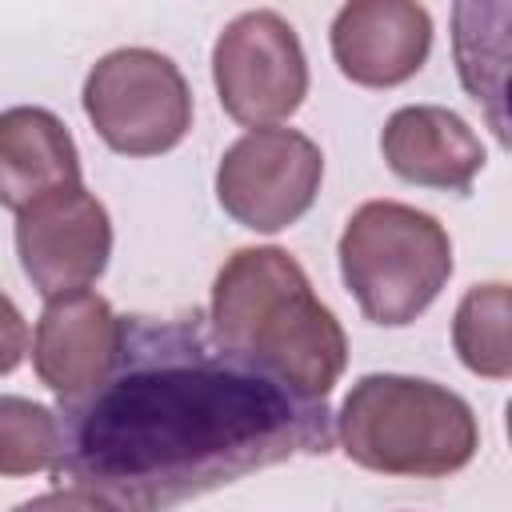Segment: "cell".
Here are the masks:
<instances>
[{
    "mask_svg": "<svg viewBox=\"0 0 512 512\" xmlns=\"http://www.w3.org/2000/svg\"><path fill=\"white\" fill-rule=\"evenodd\" d=\"M56 476L120 512H168L248 472L332 448V412L228 348L212 320L124 316L112 372L56 408Z\"/></svg>",
    "mask_w": 512,
    "mask_h": 512,
    "instance_id": "6da1fadb",
    "label": "cell"
},
{
    "mask_svg": "<svg viewBox=\"0 0 512 512\" xmlns=\"http://www.w3.org/2000/svg\"><path fill=\"white\" fill-rule=\"evenodd\" d=\"M216 336L240 356L324 400L348 364L340 320L316 300L304 268L284 248H236L212 284Z\"/></svg>",
    "mask_w": 512,
    "mask_h": 512,
    "instance_id": "7a4b0ae2",
    "label": "cell"
},
{
    "mask_svg": "<svg viewBox=\"0 0 512 512\" xmlns=\"http://www.w3.org/2000/svg\"><path fill=\"white\" fill-rule=\"evenodd\" d=\"M336 428L348 460L384 476H448L460 472L480 444L464 396L392 372L360 376L340 404Z\"/></svg>",
    "mask_w": 512,
    "mask_h": 512,
    "instance_id": "3957f363",
    "label": "cell"
},
{
    "mask_svg": "<svg viewBox=\"0 0 512 512\" xmlns=\"http://www.w3.org/2000/svg\"><path fill=\"white\" fill-rule=\"evenodd\" d=\"M340 276L372 324H412L452 276V240L436 216L396 200L360 204L340 236Z\"/></svg>",
    "mask_w": 512,
    "mask_h": 512,
    "instance_id": "277c9868",
    "label": "cell"
},
{
    "mask_svg": "<svg viewBox=\"0 0 512 512\" xmlns=\"http://www.w3.org/2000/svg\"><path fill=\"white\" fill-rule=\"evenodd\" d=\"M84 112L120 156H160L192 128V92L180 68L152 48H116L84 80Z\"/></svg>",
    "mask_w": 512,
    "mask_h": 512,
    "instance_id": "5b68a950",
    "label": "cell"
},
{
    "mask_svg": "<svg viewBox=\"0 0 512 512\" xmlns=\"http://www.w3.org/2000/svg\"><path fill=\"white\" fill-rule=\"evenodd\" d=\"M212 80L236 124L268 128L308 96V60L296 28L268 8L236 16L212 48Z\"/></svg>",
    "mask_w": 512,
    "mask_h": 512,
    "instance_id": "8992f818",
    "label": "cell"
},
{
    "mask_svg": "<svg viewBox=\"0 0 512 512\" xmlns=\"http://www.w3.org/2000/svg\"><path fill=\"white\" fill-rule=\"evenodd\" d=\"M320 176L324 156L304 132L252 128L224 152L216 168V200L252 232H280L312 208Z\"/></svg>",
    "mask_w": 512,
    "mask_h": 512,
    "instance_id": "52a82bcc",
    "label": "cell"
},
{
    "mask_svg": "<svg viewBox=\"0 0 512 512\" xmlns=\"http://www.w3.org/2000/svg\"><path fill=\"white\" fill-rule=\"evenodd\" d=\"M16 252L44 300L84 292L112 256L108 212L84 184L52 192L16 212Z\"/></svg>",
    "mask_w": 512,
    "mask_h": 512,
    "instance_id": "ba28073f",
    "label": "cell"
},
{
    "mask_svg": "<svg viewBox=\"0 0 512 512\" xmlns=\"http://www.w3.org/2000/svg\"><path fill=\"white\" fill-rule=\"evenodd\" d=\"M124 344V316L96 292L52 296L36 320L32 368L60 404L88 396L116 364Z\"/></svg>",
    "mask_w": 512,
    "mask_h": 512,
    "instance_id": "9c48e42d",
    "label": "cell"
},
{
    "mask_svg": "<svg viewBox=\"0 0 512 512\" xmlns=\"http://www.w3.org/2000/svg\"><path fill=\"white\" fill-rule=\"evenodd\" d=\"M432 48V16L412 0H352L332 20V56L352 84L412 80Z\"/></svg>",
    "mask_w": 512,
    "mask_h": 512,
    "instance_id": "30bf717a",
    "label": "cell"
},
{
    "mask_svg": "<svg viewBox=\"0 0 512 512\" xmlns=\"http://www.w3.org/2000/svg\"><path fill=\"white\" fill-rule=\"evenodd\" d=\"M380 152L400 180L440 192H468L484 168L480 136L440 104L396 108L380 132Z\"/></svg>",
    "mask_w": 512,
    "mask_h": 512,
    "instance_id": "8fae6325",
    "label": "cell"
},
{
    "mask_svg": "<svg viewBox=\"0 0 512 512\" xmlns=\"http://www.w3.org/2000/svg\"><path fill=\"white\" fill-rule=\"evenodd\" d=\"M452 60L484 124L512 152V0L452 4Z\"/></svg>",
    "mask_w": 512,
    "mask_h": 512,
    "instance_id": "7c38bea8",
    "label": "cell"
},
{
    "mask_svg": "<svg viewBox=\"0 0 512 512\" xmlns=\"http://www.w3.org/2000/svg\"><path fill=\"white\" fill-rule=\"evenodd\" d=\"M80 188V156L68 128L48 108H8L0 116V200L20 212L52 192Z\"/></svg>",
    "mask_w": 512,
    "mask_h": 512,
    "instance_id": "4fadbf2b",
    "label": "cell"
},
{
    "mask_svg": "<svg viewBox=\"0 0 512 512\" xmlns=\"http://www.w3.org/2000/svg\"><path fill=\"white\" fill-rule=\"evenodd\" d=\"M452 344L468 372L484 380L512 376V284H476L452 316Z\"/></svg>",
    "mask_w": 512,
    "mask_h": 512,
    "instance_id": "5bb4252c",
    "label": "cell"
},
{
    "mask_svg": "<svg viewBox=\"0 0 512 512\" xmlns=\"http://www.w3.org/2000/svg\"><path fill=\"white\" fill-rule=\"evenodd\" d=\"M56 456H60L56 412L8 392L0 400V472L4 476L44 472L56 468Z\"/></svg>",
    "mask_w": 512,
    "mask_h": 512,
    "instance_id": "9a60e30c",
    "label": "cell"
},
{
    "mask_svg": "<svg viewBox=\"0 0 512 512\" xmlns=\"http://www.w3.org/2000/svg\"><path fill=\"white\" fill-rule=\"evenodd\" d=\"M12 512H120V508L96 492H84V488H56V492H44V496L16 504Z\"/></svg>",
    "mask_w": 512,
    "mask_h": 512,
    "instance_id": "2e32d148",
    "label": "cell"
},
{
    "mask_svg": "<svg viewBox=\"0 0 512 512\" xmlns=\"http://www.w3.org/2000/svg\"><path fill=\"white\" fill-rule=\"evenodd\" d=\"M504 428H508V444H512V400H508V408H504Z\"/></svg>",
    "mask_w": 512,
    "mask_h": 512,
    "instance_id": "e0dca14e",
    "label": "cell"
}]
</instances>
